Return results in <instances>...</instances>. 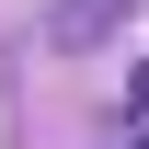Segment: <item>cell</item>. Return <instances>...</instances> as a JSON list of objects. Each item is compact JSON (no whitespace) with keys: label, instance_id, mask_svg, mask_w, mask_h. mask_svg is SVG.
I'll use <instances>...</instances> for the list:
<instances>
[{"label":"cell","instance_id":"6da1fadb","mask_svg":"<svg viewBox=\"0 0 149 149\" xmlns=\"http://www.w3.org/2000/svg\"><path fill=\"white\" fill-rule=\"evenodd\" d=\"M126 0H46V46H103Z\"/></svg>","mask_w":149,"mask_h":149}]
</instances>
